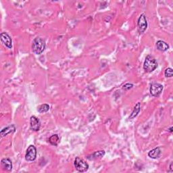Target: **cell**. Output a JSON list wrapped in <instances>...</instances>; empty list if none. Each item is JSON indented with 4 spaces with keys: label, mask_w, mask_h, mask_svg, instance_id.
I'll list each match as a JSON object with an SVG mask.
<instances>
[{
    "label": "cell",
    "mask_w": 173,
    "mask_h": 173,
    "mask_svg": "<svg viewBox=\"0 0 173 173\" xmlns=\"http://www.w3.org/2000/svg\"><path fill=\"white\" fill-rule=\"evenodd\" d=\"M45 41L41 37H36L32 41V50L35 54L40 55L45 49Z\"/></svg>",
    "instance_id": "obj_1"
},
{
    "label": "cell",
    "mask_w": 173,
    "mask_h": 173,
    "mask_svg": "<svg viewBox=\"0 0 173 173\" xmlns=\"http://www.w3.org/2000/svg\"><path fill=\"white\" fill-rule=\"evenodd\" d=\"M158 67V62L154 58L152 55H148L146 57L144 64H143V68L147 73H152Z\"/></svg>",
    "instance_id": "obj_2"
},
{
    "label": "cell",
    "mask_w": 173,
    "mask_h": 173,
    "mask_svg": "<svg viewBox=\"0 0 173 173\" xmlns=\"http://www.w3.org/2000/svg\"><path fill=\"white\" fill-rule=\"evenodd\" d=\"M74 167L80 172H85L89 169V164L84 160L81 159L79 157L76 158L74 162Z\"/></svg>",
    "instance_id": "obj_3"
},
{
    "label": "cell",
    "mask_w": 173,
    "mask_h": 173,
    "mask_svg": "<svg viewBox=\"0 0 173 173\" xmlns=\"http://www.w3.org/2000/svg\"><path fill=\"white\" fill-rule=\"evenodd\" d=\"M148 28V21L145 14H142L139 16L137 22V30L140 34L143 33Z\"/></svg>",
    "instance_id": "obj_4"
},
{
    "label": "cell",
    "mask_w": 173,
    "mask_h": 173,
    "mask_svg": "<svg viewBox=\"0 0 173 173\" xmlns=\"http://www.w3.org/2000/svg\"><path fill=\"white\" fill-rule=\"evenodd\" d=\"M36 157H37V149H36L35 146L33 145H29L27 149V152H26V160L32 162L36 159Z\"/></svg>",
    "instance_id": "obj_5"
},
{
    "label": "cell",
    "mask_w": 173,
    "mask_h": 173,
    "mask_svg": "<svg viewBox=\"0 0 173 173\" xmlns=\"http://www.w3.org/2000/svg\"><path fill=\"white\" fill-rule=\"evenodd\" d=\"M163 88H164V87H163L162 85L160 83H153L151 87H150V89H149L150 94L153 97H158L159 95L162 93Z\"/></svg>",
    "instance_id": "obj_6"
},
{
    "label": "cell",
    "mask_w": 173,
    "mask_h": 173,
    "mask_svg": "<svg viewBox=\"0 0 173 173\" xmlns=\"http://www.w3.org/2000/svg\"><path fill=\"white\" fill-rule=\"evenodd\" d=\"M0 37H1V41L2 43L4 44L6 47H7L9 49H11L12 47V38L7 32H2L1 35H0Z\"/></svg>",
    "instance_id": "obj_7"
},
{
    "label": "cell",
    "mask_w": 173,
    "mask_h": 173,
    "mask_svg": "<svg viewBox=\"0 0 173 173\" xmlns=\"http://www.w3.org/2000/svg\"><path fill=\"white\" fill-rule=\"evenodd\" d=\"M31 129L33 131H39L41 127V122L39 119L35 116H32L30 119Z\"/></svg>",
    "instance_id": "obj_8"
},
{
    "label": "cell",
    "mask_w": 173,
    "mask_h": 173,
    "mask_svg": "<svg viewBox=\"0 0 173 173\" xmlns=\"http://www.w3.org/2000/svg\"><path fill=\"white\" fill-rule=\"evenodd\" d=\"M16 131V126L14 125H11L6 128L3 129L1 132H0V135H1V137H4L6 135H8V134L13 133Z\"/></svg>",
    "instance_id": "obj_9"
},
{
    "label": "cell",
    "mask_w": 173,
    "mask_h": 173,
    "mask_svg": "<svg viewBox=\"0 0 173 173\" xmlns=\"http://www.w3.org/2000/svg\"><path fill=\"white\" fill-rule=\"evenodd\" d=\"M2 166L4 170L6 171H11L12 169V163L10 159L9 158H4L1 161Z\"/></svg>",
    "instance_id": "obj_10"
},
{
    "label": "cell",
    "mask_w": 173,
    "mask_h": 173,
    "mask_svg": "<svg viewBox=\"0 0 173 173\" xmlns=\"http://www.w3.org/2000/svg\"><path fill=\"white\" fill-rule=\"evenodd\" d=\"M161 152H162L160 148L159 147H158V148H156L151 150V151H149L148 153V156L149 158H151L152 159H157L160 156Z\"/></svg>",
    "instance_id": "obj_11"
},
{
    "label": "cell",
    "mask_w": 173,
    "mask_h": 173,
    "mask_svg": "<svg viewBox=\"0 0 173 173\" xmlns=\"http://www.w3.org/2000/svg\"><path fill=\"white\" fill-rule=\"evenodd\" d=\"M156 46H157L158 50L161 51H166L169 49V45L167 43H166L164 41H158L156 43Z\"/></svg>",
    "instance_id": "obj_12"
},
{
    "label": "cell",
    "mask_w": 173,
    "mask_h": 173,
    "mask_svg": "<svg viewBox=\"0 0 173 173\" xmlns=\"http://www.w3.org/2000/svg\"><path fill=\"white\" fill-rule=\"evenodd\" d=\"M140 110H141V103L138 102L136 104L135 106L134 107L133 112H131V114H130V115L129 117V119L132 120L133 118H135V117L138 115V114L140 112Z\"/></svg>",
    "instance_id": "obj_13"
},
{
    "label": "cell",
    "mask_w": 173,
    "mask_h": 173,
    "mask_svg": "<svg viewBox=\"0 0 173 173\" xmlns=\"http://www.w3.org/2000/svg\"><path fill=\"white\" fill-rule=\"evenodd\" d=\"M105 151H103V150H101V151H97V152H94L93 154H91V156H89L87 157V158L90 160H96V159H99V158H102L103 156H104V155H105Z\"/></svg>",
    "instance_id": "obj_14"
},
{
    "label": "cell",
    "mask_w": 173,
    "mask_h": 173,
    "mask_svg": "<svg viewBox=\"0 0 173 173\" xmlns=\"http://www.w3.org/2000/svg\"><path fill=\"white\" fill-rule=\"evenodd\" d=\"M49 142H50L52 145L57 146L58 143H60V137L59 136L56 134L51 135L50 138H49Z\"/></svg>",
    "instance_id": "obj_15"
},
{
    "label": "cell",
    "mask_w": 173,
    "mask_h": 173,
    "mask_svg": "<svg viewBox=\"0 0 173 173\" xmlns=\"http://www.w3.org/2000/svg\"><path fill=\"white\" fill-rule=\"evenodd\" d=\"M50 110V106L47 103L42 104V105L39 106L37 107V111L39 113H45L47 112Z\"/></svg>",
    "instance_id": "obj_16"
},
{
    "label": "cell",
    "mask_w": 173,
    "mask_h": 173,
    "mask_svg": "<svg viewBox=\"0 0 173 173\" xmlns=\"http://www.w3.org/2000/svg\"><path fill=\"white\" fill-rule=\"evenodd\" d=\"M164 74L166 77L168 78H171L173 76V70L171 68H166L164 71Z\"/></svg>",
    "instance_id": "obj_17"
},
{
    "label": "cell",
    "mask_w": 173,
    "mask_h": 173,
    "mask_svg": "<svg viewBox=\"0 0 173 173\" xmlns=\"http://www.w3.org/2000/svg\"><path fill=\"white\" fill-rule=\"evenodd\" d=\"M133 87V85L132 83H127L126 84L122 86V89L125 91H128L130 89H132Z\"/></svg>",
    "instance_id": "obj_18"
},
{
    "label": "cell",
    "mask_w": 173,
    "mask_h": 173,
    "mask_svg": "<svg viewBox=\"0 0 173 173\" xmlns=\"http://www.w3.org/2000/svg\"><path fill=\"white\" fill-rule=\"evenodd\" d=\"M170 171L168 172H173V168H172V162L171 163V165H170Z\"/></svg>",
    "instance_id": "obj_19"
},
{
    "label": "cell",
    "mask_w": 173,
    "mask_h": 173,
    "mask_svg": "<svg viewBox=\"0 0 173 173\" xmlns=\"http://www.w3.org/2000/svg\"><path fill=\"white\" fill-rule=\"evenodd\" d=\"M172 129H173V128H172V127L171 126V128H170L169 129H168V132H170V133H172V131H173V130H172Z\"/></svg>",
    "instance_id": "obj_20"
}]
</instances>
